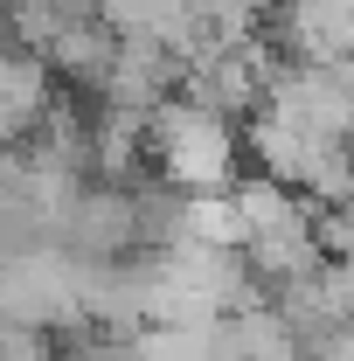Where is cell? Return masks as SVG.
I'll return each instance as SVG.
<instances>
[{
  "mask_svg": "<svg viewBox=\"0 0 354 361\" xmlns=\"http://www.w3.org/2000/svg\"><path fill=\"white\" fill-rule=\"evenodd\" d=\"M146 160L153 174L181 188V195H229L236 188V167H243V139L229 118L188 104V97H167L153 118H146Z\"/></svg>",
  "mask_w": 354,
  "mask_h": 361,
  "instance_id": "6da1fadb",
  "label": "cell"
},
{
  "mask_svg": "<svg viewBox=\"0 0 354 361\" xmlns=\"http://www.w3.org/2000/svg\"><path fill=\"white\" fill-rule=\"evenodd\" d=\"M56 250L70 264H126L139 257V223H133V188H97L84 180L77 202L56 223Z\"/></svg>",
  "mask_w": 354,
  "mask_h": 361,
  "instance_id": "7a4b0ae2",
  "label": "cell"
},
{
  "mask_svg": "<svg viewBox=\"0 0 354 361\" xmlns=\"http://www.w3.org/2000/svg\"><path fill=\"white\" fill-rule=\"evenodd\" d=\"M111 56H118V35L90 14V21H63L56 35H49V49H42V63L49 70H63L70 77V90L77 97H97V84H104V70H111Z\"/></svg>",
  "mask_w": 354,
  "mask_h": 361,
  "instance_id": "3957f363",
  "label": "cell"
}]
</instances>
